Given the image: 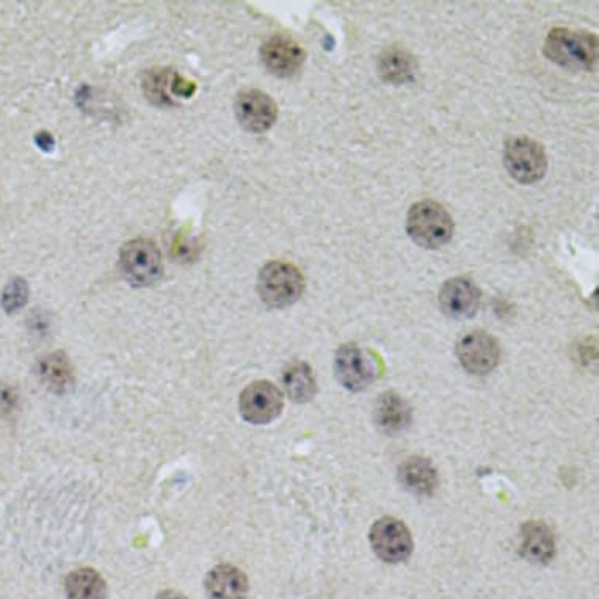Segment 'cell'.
Segmentation results:
<instances>
[{"label":"cell","instance_id":"6da1fadb","mask_svg":"<svg viewBox=\"0 0 599 599\" xmlns=\"http://www.w3.org/2000/svg\"><path fill=\"white\" fill-rule=\"evenodd\" d=\"M546 57L571 71H592L598 62V38L595 33L556 27L545 40Z\"/></svg>","mask_w":599,"mask_h":599},{"label":"cell","instance_id":"7a4b0ae2","mask_svg":"<svg viewBox=\"0 0 599 599\" xmlns=\"http://www.w3.org/2000/svg\"><path fill=\"white\" fill-rule=\"evenodd\" d=\"M407 233L414 244L435 250L452 239L454 220L443 204L432 200L419 201L408 211Z\"/></svg>","mask_w":599,"mask_h":599},{"label":"cell","instance_id":"3957f363","mask_svg":"<svg viewBox=\"0 0 599 599\" xmlns=\"http://www.w3.org/2000/svg\"><path fill=\"white\" fill-rule=\"evenodd\" d=\"M305 291L302 272L289 262L272 261L262 267L258 276V292L270 308L294 305Z\"/></svg>","mask_w":599,"mask_h":599},{"label":"cell","instance_id":"277c9868","mask_svg":"<svg viewBox=\"0 0 599 599\" xmlns=\"http://www.w3.org/2000/svg\"><path fill=\"white\" fill-rule=\"evenodd\" d=\"M336 377L345 389L358 393L377 382L383 364L377 353L356 344L342 345L334 361Z\"/></svg>","mask_w":599,"mask_h":599},{"label":"cell","instance_id":"5b68a950","mask_svg":"<svg viewBox=\"0 0 599 599\" xmlns=\"http://www.w3.org/2000/svg\"><path fill=\"white\" fill-rule=\"evenodd\" d=\"M505 168L520 184H534L548 170L545 148L529 137H512L505 143Z\"/></svg>","mask_w":599,"mask_h":599},{"label":"cell","instance_id":"8992f818","mask_svg":"<svg viewBox=\"0 0 599 599\" xmlns=\"http://www.w3.org/2000/svg\"><path fill=\"white\" fill-rule=\"evenodd\" d=\"M124 278L132 286H151L164 273L159 248L153 240L135 239L124 245L120 255Z\"/></svg>","mask_w":599,"mask_h":599},{"label":"cell","instance_id":"52a82bcc","mask_svg":"<svg viewBox=\"0 0 599 599\" xmlns=\"http://www.w3.org/2000/svg\"><path fill=\"white\" fill-rule=\"evenodd\" d=\"M369 540L375 554L386 563L405 562L414 549L410 529L391 516L380 518L372 524Z\"/></svg>","mask_w":599,"mask_h":599},{"label":"cell","instance_id":"ba28073f","mask_svg":"<svg viewBox=\"0 0 599 599\" xmlns=\"http://www.w3.org/2000/svg\"><path fill=\"white\" fill-rule=\"evenodd\" d=\"M457 358L471 375H488L501 361L499 342L482 330L469 331L457 344Z\"/></svg>","mask_w":599,"mask_h":599},{"label":"cell","instance_id":"9c48e42d","mask_svg":"<svg viewBox=\"0 0 599 599\" xmlns=\"http://www.w3.org/2000/svg\"><path fill=\"white\" fill-rule=\"evenodd\" d=\"M283 393L273 383L255 382L248 385L239 397L242 418L253 425L270 424L283 411Z\"/></svg>","mask_w":599,"mask_h":599},{"label":"cell","instance_id":"30bf717a","mask_svg":"<svg viewBox=\"0 0 599 599\" xmlns=\"http://www.w3.org/2000/svg\"><path fill=\"white\" fill-rule=\"evenodd\" d=\"M236 115L242 128L253 134H262L276 123L278 107L264 91L245 90L237 96Z\"/></svg>","mask_w":599,"mask_h":599},{"label":"cell","instance_id":"8fae6325","mask_svg":"<svg viewBox=\"0 0 599 599\" xmlns=\"http://www.w3.org/2000/svg\"><path fill=\"white\" fill-rule=\"evenodd\" d=\"M262 63L270 73L280 77H291L300 71L305 62V51L294 38L275 35L262 44Z\"/></svg>","mask_w":599,"mask_h":599},{"label":"cell","instance_id":"7c38bea8","mask_svg":"<svg viewBox=\"0 0 599 599\" xmlns=\"http://www.w3.org/2000/svg\"><path fill=\"white\" fill-rule=\"evenodd\" d=\"M440 306L452 319H469L480 306V291L468 278H452L440 291Z\"/></svg>","mask_w":599,"mask_h":599},{"label":"cell","instance_id":"4fadbf2b","mask_svg":"<svg viewBox=\"0 0 599 599\" xmlns=\"http://www.w3.org/2000/svg\"><path fill=\"white\" fill-rule=\"evenodd\" d=\"M520 552L532 563H548L556 556V538L551 527L541 521H529L521 527Z\"/></svg>","mask_w":599,"mask_h":599},{"label":"cell","instance_id":"5bb4252c","mask_svg":"<svg viewBox=\"0 0 599 599\" xmlns=\"http://www.w3.org/2000/svg\"><path fill=\"white\" fill-rule=\"evenodd\" d=\"M206 590L211 599H244L248 593L247 574L223 563L207 574Z\"/></svg>","mask_w":599,"mask_h":599},{"label":"cell","instance_id":"9a60e30c","mask_svg":"<svg viewBox=\"0 0 599 599\" xmlns=\"http://www.w3.org/2000/svg\"><path fill=\"white\" fill-rule=\"evenodd\" d=\"M399 480L410 493L430 496L438 487V472L427 458L411 457L400 465Z\"/></svg>","mask_w":599,"mask_h":599},{"label":"cell","instance_id":"2e32d148","mask_svg":"<svg viewBox=\"0 0 599 599\" xmlns=\"http://www.w3.org/2000/svg\"><path fill=\"white\" fill-rule=\"evenodd\" d=\"M38 375L41 382L55 394H66L76 383L73 364L63 352L49 353L38 363Z\"/></svg>","mask_w":599,"mask_h":599},{"label":"cell","instance_id":"e0dca14e","mask_svg":"<svg viewBox=\"0 0 599 599\" xmlns=\"http://www.w3.org/2000/svg\"><path fill=\"white\" fill-rule=\"evenodd\" d=\"M375 419L383 432L394 435L403 432L410 425L411 408L396 393H386L378 399Z\"/></svg>","mask_w":599,"mask_h":599},{"label":"cell","instance_id":"ac0fdd59","mask_svg":"<svg viewBox=\"0 0 599 599\" xmlns=\"http://www.w3.org/2000/svg\"><path fill=\"white\" fill-rule=\"evenodd\" d=\"M283 385L289 399L297 403L309 402L317 393L316 377L305 361H294L284 369Z\"/></svg>","mask_w":599,"mask_h":599},{"label":"cell","instance_id":"d6986e66","mask_svg":"<svg viewBox=\"0 0 599 599\" xmlns=\"http://www.w3.org/2000/svg\"><path fill=\"white\" fill-rule=\"evenodd\" d=\"M378 71L388 84H407L416 74V59L405 49L389 48L380 57Z\"/></svg>","mask_w":599,"mask_h":599},{"label":"cell","instance_id":"ffe728a7","mask_svg":"<svg viewBox=\"0 0 599 599\" xmlns=\"http://www.w3.org/2000/svg\"><path fill=\"white\" fill-rule=\"evenodd\" d=\"M65 592L68 599H107V584L98 571L80 568L68 574Z\"/></svg>","mask_w":599,"mask_h":599},{"label":"cell","instance_id":"44dd1931","mask_svg":"<svg viewBox=\"0 0 599 599\" xmlns=\"http://www.w3.org/2000/svg\"><path fill=\"white\" fill-rule=\"evenodd\" d=\"M171 77L173 74L162 71V69H154L146 74L143 79V88H145L149 101L159 104V106L171 104L170 96L167 93V87L171 85Z\"/></svg>","mask_w":599,"mask_h":599},{"label":"cell","instance_id":"7402d4cb","mask_svg":"<svg viewBox=\"0 0 599 599\" xmlns=\"http://www.w3.org/2000/svg\"><path fill=\"white\" fill-rule=\"evenodd\" d=\"M27 297H29V287L21 278H15L10 281L5 287L4 295H2V306L7 313H16L18 309L26 305Z\"/></svg>","mask_w":599,"mask_h":599},{"label":"cell","instance_id":"603a6c76","mask_svg":"<svg viewBox=\"0 0 599 599\" xmlns=\"http://www.w3.org/2000/svg\"><path fill=\"white\" fill-rule=\"evenodd\" d=\"M171 90L175 91L176 95L189 98V96L193 95V91H195V85L192 82H187L184 77L173 74V77H171Z\"/></svg>","mask_w":599,"mask_h":599},{"label":"cell","instance_id":"cb8c5ba5","mask_svg":"<svg viewBox=\"0 0 599 599\" xmlns=\"http://www.w3.org/2000/svg\"><path fill=\"white\" fill-rule=\"evenodd\" d=\"M156 599H189L187 596L182 595V593L175 592V590H167V592L159 593L156 596Z\"/></svg>","mask_w":599,"mask_h":599}]
</instances>
